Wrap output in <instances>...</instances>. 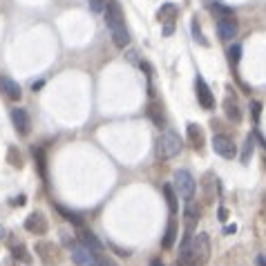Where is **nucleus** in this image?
<instances>
[{
    "label": "nucleus",
    "mask_w": 266,
    "mask_h": 266,
    "mask_svg": "<svg viewBox=\"0 0 266 266\" xmlns=\"http://www.w3.org/2000/svg\"><path fill=\"white\" fill-rule=\"evenodd\" d=\"M224 114H226V119H228V121H233V123L242 121V110H239V103L235 101V98H231V96L224 101Z\"/></svg>",
    "instance_id": "a211bd4d"
},
{
    "label": "nucleus",
    "mask_w": 266,
    "mask_h": 266,
    "mask_svg": "<svg viewBox=\"0 0 266 266\" xmlns=\"http://www.w3.org/2000/svg\"><path fill=\"white\" fill-rule=\"evenodd\" d=\"M148 114H150V119H152L156 125H164V108H161V103H156V101L150 103Z\"/></svg>",
    "instance_id": "412c9836"
},
{
    "label": "nucleus",
    "mask_w": 266,
    "mask_h": 266,
    "mask_svg": "<svg viewBox=\"0 0 266 266\" xmlns=\"http://www.w3.org/2000/svg\"><path fill=\"white\" fill-rule=\"evenodd\" d=\"M235 231H237V226H235V224H233V226H226V233H235Z\"/></svg>",
    "instance_id": "e433bc0d"
},
{
    "label": "nucleus",
    "mask_w": 266,
    "mask_h": 266,
    "mask_svg": "<svg viewBox=\"0 0 266 266\" xmlns=\"http://www.w3.org/2000/svg\"><path fill=\"white\" fill-rule=\"evenodd\" d=\"M164 195H166V201H168V210H170V215L175 217V215H177V210H179V203H177L175 188H172L170 184H166V186H164Z\"/></svg>",
    "instance_id": "6ab92c4d"
},
{
    "label": "nucleus",
    "mask_w": 266,
    "mask_h": 266,
    "mask_svg": "<svg viewBox=\"0 0 266 266\" xmlns=\"http://www.w3.org/2000/svg\"><path fill=\"white\" fill-rule=\"evenodd\" d=\"M175 188L179 190V195L184 197L186 201H190L195 197V188H197V181L195 177L190 175V170L186 168H179L175 172Z\"/></svg>",
    "instance_id": "39448f33"
},
{
    "label": "nucleus",
    "mask_w": 266,
    "mask_h": 266,
    "mask_svg": "<svg viewBox=\"0 0 266 266\" xmlns=\"http://www.w3.org/2000/svg\"><path fill=\"white\" fill-rule=\"evenodd\" d=\"M179 264L181 266H203L210 259V235L197 233L184 248H179Z\"/></svg>",
    "instance_id": "f257e3e1"
},
{
    "label": "nucleus",
    "mask_w": 266,
    "mask_h": 266,
    "mask_svg": "<svg viewBox=\"0 0 266 266\" xmlns=\"http://www.w3.org/2000/svg\"><path fill=\"white\" fill-rule=\"evenodd\" d=\"M105 25L112 34V40L117 47H128L130 43V31L125 29V18H123V12H121V5L117 0H108L105 5Z\"/></svg>",
    "instance_id": "f03ea898"
},
{
    "label": "nucleus",
    "mask_w": 266,
    "mask_h": 266,
    "mask_svg": "<svg viewBox=\"0 0 266 266\" xmlns=\"http://www.w3.org/2000/svg\"><path fill=\"white\" fill-rule=\"evenodd\" d=\"M12 255H14V259L16 262H31V255L27 253V248L23 246V244H12Z\"/></svg>",
    "instance_id": "5701e85b"
},
{
    "label": "nucleus",
    "mask_w": 266,
    "mask_h": 266,
    "mask_svg": "<svg viewBox=\"0 0 266 266\" xmlns=\"http://www.w3.org/2000/svg\"><path fill=\"white\" fill-rule=\"evenodd\" d=\"M56 210H59L61 215L67 219V222H72V224H74L76 228H78V226H83V217L78 215V212H74V210H67L65 206H61V203H56Z\"/></svg>",
    "instance_id": "aec40b11"
},
{
    "label": "nucleus",
    "mask_w": 266,
    "mask_h": 266,
    "mask_svg": "<svg viewBox=\"0 0 266 266\" xmlns=\"http://www.w3.org/2000/svg\"><path fill=\"white\" fill-rule=\"evenodd\" d=\"M78 242L83 244V246H87V248H92V250H101V242L96 239V235H94L90 228H85V224L83 226H78Z\"/></svg>",
    "instance_id": "2eb2a0df"
},
{
    "label": "nucleus",
    "mask_w": 266,
    "mask_h": 266,
    "mask_svg": "<svg viewBox=\"0 0 266 266\" xmlns=\"http://www.w3.org/2000/svg\"><path fill=\"white\" fill-rule=\"evenodd\" d=\"M172 31H175V23H166V27H164V34H166V36H170Z\"/></svg>",
    "instance_id": "2f4dec72"
},
{
    "label": "nucleus",
    "mask_w": 266,
    "mask_h": 266,
    "mask_svg": "<svg viewBox=\"0 0 266 266\" xmlns=\"http://www.w3.org/2000/svg\"><path fill=\"white\" fill-rule=\"evenodd\" d=\"M253 150H255V137H253V134H248V137H246V141H244L242 164H248V159H250V154H253Z\"/></svg>",
    "instance_id": "393cba45"
},
{
    "label": "nucleus",
    "mask_w": 266,
    "mask_h": 266,
    "mask_svg": "<svg viewBox=\"0 0 266 266\" xmlns=\"http://www.w3.org/2000/svg\"><path fill=\"white\" fill-rule=\"evenodd\" d=\"M181 148H184V145H181L179 134L172 132V130H166V132L156 139V156H159L161 161L175 159V156L181 152Z\"/></svg>",
    "instance_id": "7ed1b4c3"
},
{
    "label": "nucleus",
    "mask_w": 266,
    "mask_h": 266,
    "mask_svg": "<svg viewBox=\"0 0 266 266\" xmlns=\"http://www.w3.org/2000/svg\"><path fill=\"white\" fill-rule=\"evenodd\" d=\"M186 132H188V141H190L192 150L195 152H201L203 143H206V137H203V128L199 123H188L186 125Z\"/></svg>",
    "instance_id": "ddd939ff"
},
{
    "label": "nucleus",
    "mask_w": 266,
    "mask_h": 266,
    "mask_svg": "<svg viewBox=\"0 0 266 266\" xmlns=\"http://www.w3.org/2000/svg\"><path fill=\"white\" fill-rule=\"evenodd\" d=\"M177 16H179V7H177L175 3H166V5H161V9L156 12V18H159L161 23H175Z\"/></svg>",
    "instance_id": "f3484780"
},
{
    "label": "nucleus",
    "mask_w": 266,
    "mask_h": 266,
    "mask_svg": "<svg viewBox=\"0 0 266 266\" xmlns=\"http://www.w3.org/2000/svg\"><path fill=\"white\" fill-rule=\"evenodd\" d=\"M259 110H262V103H259V101H250V112H253L255 123L259 121Z\"/></svg>",
    "instance_id": "c85d7f7f"
},
{
    "label": "nucleus",
    "mask_w": 266,
    "mask_h": 266,
    "mask_svg": "<svg viewBox=\"0 0 266 266\" xmlns=\"http://www.w3.org/2000/svg\"><path fill=\"white\" fill-rule=\"evenodd\" d=\"M12 123H14L16 132H18L20 137H27V134H29V130H31V119H29L27 110L14 108V110H12Z\"/></svg>",
    "instance_id": "9d476101"
},
{
    "label": "nucleus",
    "mask_w": 266,
    "mask_h": 266,
    "mask_svg": "<svg viewBox=\"0 0 266 266\" xmlns=\"http://www.w3.org/2000/svg\"><path fill=\"white\" fill-rule=\"evenodd\" d=\"M190 29H192V36H195L197 43L203 45V47H208V40H206V36H203V31H201V27H199V20H197V18H192Z\"/></svg>",
    "instance_id": "a878e982"
},
{
    "label": "nucleus",
    "mask_w": 266,
    "mask_h": 266,
    "mask_svg": "<svg viewBox=\"0 0 266 266\" xmlns=\"http://www.w3.org/2000/svg\"><path fill=\"white\" fill-rule=\"evenodd\" d=\"M150 266H164V262H161V259H152V262H150Z\"/></svg>",
    "instance_id": "c9c22d12"
},
{
    "label": "nucleus",
    "mask_w": 266,
    "mask_h": 266,
    "mask_svg": "<svg viewBox=\"0 0 266 266\" xmlns=\"http://www.w3.org/2000/svg\"><path fill=\"white\" fill-rule=\"evenodd\" d=\"M0 239H5V228L0 226Z\"/></svg>",
    "instance_id": "4c0bfd02"
},
{
    "label": "nucleus",
    "mask_w": 266,
    "mask_h": 266,
    "mask_svg": "<svg viewBox=\"0 0 266 266\" xmlns=\"http://www.w3.org/2000/svg\"><path fill=\"white\" fill-rule=\"evenodd\" d=\"M177 235H179V228H177V219L170 215L168 226H166V235H164V239H161V246H164L166 250H170L172 246H175V242H177Z\"/></svg>",
    "instance_id": "dca6fc26"
},
{
    "label": "nucleus",
    "mask_w": 266,
    "mask_h": 266,
    "mask_svg": "<svg viewBox=\"0 0 266 266\" xmlns=\"http://www.w3.org/2000/svg\"><path fill=\"white\" fill-rule=\"evenodd\" d=\"M217 34L222 40H233L237 36V20H235V16L217 20Z\"/></svg>",
    "instance_id": "f8f14e48"
},
{
    "label": "nucleus",
    "mask_w": 266,
    "mask_h": 266,
    "mask_svg": "<svg viewBox=\"0 0 266 266\" xmlns=\"http://www.w3.org/2000/svg\"><path fill=\"white\" fill-rule=\"evenodd\" d=\"M72 259L76 266H96V250L83 244H72Z\"/></svg>",
    "instance_id": "6e6552de"
},
{
    "label": "nucleus",
    "mask_w": 266,
    "mask_h": 266,
    "mask_svg": "<svg viewBox=\"0 0 266 266\" xmlns=\"http://www.w3.org/2000/svg\"><path fill=\"white\" fill-rule=\"evenodd\" d=\"M7 161L14 166V168H23V156H20V152L14 148V145L7 150Z\"/></svg>",
    "instance_id": "cd10ccee"
},
{
    "label": "nucleus",
    "mask_w": 266,
    "mask_h": 266,
    "mask_svg": "<svg viewBox=\"0 0 266 266\" xmlns=\"http://www.w3.org/2000/svg\"><path fill=\"white\" fill-rule=\"evenodd\" d=\"M184 215H186V235H184V239H181V246L179 248H184L188 242H190V237L195 235V226H197V222H199V217H201V210H199V206H195L190 201H186V210H184Z\"/></svg>",
    "instance_id": "423d86ee"
},
{
    "label": "nucleus",
    "mask_w": 266,
    "mask_h": 266,
    "mask_svg": "<svg viewBox=\"0 0 266 266\" xmlns=\"http://www.w3.org/2000/svg\"><path fill=\"white\" fill-rule=\"evenodd\" d=\"M12 203H14V206H23V203H25V197H23V195L16 197V199H12Z\"/></svg>",
    "instance_id": "473e14b6"
},
{
    "label": "nucleus",
    "mask_w": 266,
    "mask_h": 266,
    "mask_svg": "<svg viewBox=\"0 0 266 266\" xmlns=\"http://www.w3.org/2000/svg\"><path fill=\"white\" fill-rule=\"evenodd\" d=\"M257 266H266V255H259L257 257Z\"/></svg>",
    "instance_id": "72a5a7b5"
},
{
    "label": "nucleus",
    "mask_w": 266,
    "mask_h": 266,
    "mask_svg": "<svg viewBox=\"0 0 266 266\" xmlns=\"http://www.w3.org/2000/svg\"><path fill=\"white\" fill-rule=\"evenodd\" d=\"M239 59H242V47H239L237 43H235V45L231 47V49H228V63H231V67H233V70H237Z\"/></svg>",
    "instance_id": "b1692460"
},
{
    "label": "nucleus",
    "mask_w": 266,
    "mask_h": 266,
    "mask_svg": "<svg viewBox=\"0 0 266 266\" xmlns=\"http://www.w3.org/2000/svg\"><path fill=\"white\" fill-rule=\"evenodd\" d=\"M34 250H36L38 259L45 266H56V264H61V259H63L61 246L59 244H54V242H49V239H40V242H36Z\"/></svg>",
    "instance_id": "20e7f679"
},
{
    "label": "nucleus",
    "mask_w": 266,
    "mask_h": 266,
    "mask_svg": "<svg viewBox=\"0 0 266 266\" xmlns=\"http://www.w3.org/2000/svg\"><path fill=\"white\" fill-rule=\"evenodd\" d=\"M90 9L92 12H103V9H105V5H103V0H90Z\"/></svg>",
    "instance_id": "7c9ffc66"
},
{
    "label": "nucleus",
    "mask_w": 266,
    "mask_h": 266,
    "mask_svg": "<svg viewBox=\"0 0 266 266\" xmlns=\"http://www.w3.org/2000/svg\"><path fill=\"white\" fill-rule=\"evenodd\" d=\"M212 150H215V154L224 156V159H233V156L237 154L235 141L228 137V134H215V137H212Z\"/></svg>",
    "instance_id": "0eeeda50"
},
{
    "label": "nucleus",
    "mask_w": 266,
    "mask_h": 266,
    "mask_svg": "<svg viewBox=\"0 0 266 266\" xmlns=\"http://www.w3.org/2000/svg\"><path fill=\"white\" fill-rule=\"evenodd\" d=\"M0 92H3L9 101H20V96H23V87L9 76H0Z\"/></svg>",
    "instance_id": "4468645a"
},
{
    "label": "nucleus",
    "mask_w": 266,
    "mask_h": 266,
    "mask_svg": "<svg viewBox=\"0 0 266 266\" xmlns=\"http://www.w3.org/2000/svg\"><path fill=\"white\" fill-rule=\"evenodd\" d=\"M217 181V177L212 175V172H208L206 177H203V192H206V203H212L215 199V195H212V184Z\"/></svg>",
    "instance_id": "4be33fe9"
},
{
    "label": "nucleus",
    "mask_w": 266,
    "mask_h": 266,
    "mask_svg": "<svg viewBox=\"0 0 266 266\" xmlns=\"http://www.w3.org/2000/svg\"><path fill=\"white\" fill-rule=\"evenodd\" d=\"M96 266H117V264H114L110 257H105V255L96 253Z\"/></svg>",
    "instance_id": "c756f323"
},
{
    "label": "nucleus",
    "mask_w": 266,
    "mask_h": 266,
    "mask_svg": "<svg viewBox=\"0 0 266 266\" xmlns=\"http://www.w3.org/2000/svg\"><path fill=\"white\" fill-rule=\"evenodd\" d=\"M25 231L31 235H45L49 231V224H47V217L43 212H31V215L25 219Z\"/></svg>",
    "instance_id": "9b49d317"
},
{
    "label": "nucleus",
    "mask_w": 266,
    "mask_h": 266,
    "mask_svg": "<svg viewBox=\"0 0 266 266\" xmlns=\"http://www.w3.org/2000/svg\"><path fill=\"white\" fill-rule=\"evenodd\" d=\"M195 92H197V101L203 110H212L215 108V94L210 92L208 83L201 76H195Z\"/></svg>",
    "instance_id": "1a4fd4ad"
},
{
    "label": "nucleus",
    "mask_w": 266,
    "mask_h": 266,
    "mask_svg": "<svg viewBox=\"0 0 266 266\" xmlns=\"http://www.w3.org/2000/svg\"><path fill=\"white\" fill-rule=\"evenodd\" d=\"M34 156H36V164H38V170H40V177H47V168H45V150L43 148H34Z\"/></svg>",
    "instance_id": "bb28decb"
},
{
    "label": "nucleus",
    "mask_w": 266,
    "mask_h": 266,
    "mask_svg": "<svg viewBox=\"0 0 266 266\" xmlns=\"http://www.w3.org/2000/svg\"><path fill=\"white\" fill-rule=\"evenodd\" d=\"M219 219H222V222L226 219V208H219Z\"/></svg>",
    "instance_id": "f704fd0d"
}]
</instances>
